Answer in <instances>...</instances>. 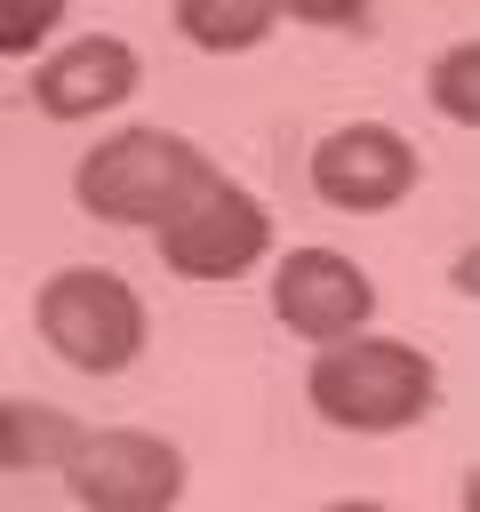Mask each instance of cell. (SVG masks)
<instances>
[{
    "mask_svg": "<svg viewBox=\"0 0 480 512\" xmlns=\"http://www.w3.org/2000/svg\"><path fill=\"white\" fill-rule=\"evenodd\" d=\"M168 24H176V40L200 48V56H248V48H264L288 16H280V0H168Z\"/></svg>",
    "mask_w": 480,
    "mask_h": 512,
    "instance_id": "obj_9",
    "label": "cell"
},
{
    "mask_svg": "<svg viewBox=\"0 0 480 512\" xmlns=\"http://www.w3.org/2000/svg\"><path fill=\"white\" fill-rule=\"evenodd\" d=\"M136 80H144V56H136L120 32H80V40H56V48H40V64H32L24 96H32L48 120L80 128V120H104V112H120V104L136 96Z\"/></svg>",
    "mask_w": 480,
    "mask_h": 512,
    "instance_id": "obj_8",
    "label": "cell"
},
{
    "mask_svg": "<svg viewBox=\"0 0 480 512\" xmlns=\"http://www.w3.org/2000/svg\"><path fill=\"white\" fill-rule=\"evenodd\" d=\"M368 8L376 0H280V16H296L312 32H352V24H368Z\"/></svg>",
    "mask_w": 480,
    "mask_h": 512,
    "instance_id": "obj_13",
    "label": "cell"
},
{
    "mask_svg": "<svg viewBox=\"0 0 480 512\" xmlns=\"http://www.w3.org/2000/svg\"><path fill=\"white\" fill-rule=\"evenodd\" d=\"M208 176H216L208 144H192V136H176V128H112V136H96V144L72 160V200H80V216H96V224L152 232V224L176 216Z\"/></svg>",
    "mask_w": 480,
    "mask_h": 512,
    "instance_id": "obj_2",
    "label": "cell"
},
{
    "mask_svg": "<svg viewBox=\"0 0 480 512\" xmlns=\"http://www.w3.org/2000/svg\"><path fill=\"white\" fill-rule=\"evenodd\" d=\"M416 176H424L416 144L400 128H384V120H336L304 152V184L336 216H392L416 192Z\"/></svg>",
    "mask_w": 480,
    "mask_h": 512,
    "instance_id": "obj_6",
    "label": "cell"
},
{
    "mask_svg": "<svg viewBox=\"0 0 480 512\" xmlns=\"http://www.w3.org/2000/svg\"><path fill=\"white\" fill-rule=\"evenodd\" d=\"M272 320L296 344H336L352 328L376 320V280L344 256V248H272Z\"/></svg>",
    "mask_w": 480,
    "mask_h": 512,
    "instance_id": "obj_7",
    "label": "cell"
},
{
    "mask_svg": "<svg viewBox=\"0 0 480 512\" xmlns=\"http://www.w3.org/2000/svg\"><path fill=\"white\" fill-rule=\"evenodd\" d=\"M56 480L88 512H168L192 488V464L152 424H80V440L56 464Z\"/></svg>",
    "mask_w": 480,
    "mask_h": 512,
    "instance_id": "obj_5",
    "label": "cell"
},
{
    "mask_svg": "<svg viewBox=\"0 0 480 512\" xmlns=\"http://www.w3.org/2000/svg\"><path fill=\"white\" fill-rule=\"evenodd\" d=\"M424 96H432V112H440V120L472 128V120H480V40L440 48V56H432V72H424Z\"/></svg>",
    "mask_w": 480,
    "mask_h": 512,
    "instance_id": "obj_11",
    "label": "cell"
},
{
    "mask_svg": "<svg viewBox=\"0 0 480 512\" xmlns=\"http://www.w3.org/2000/svg\"><path fill=\"white\" fill-rule=\"evenodd\" d=\"M304 400L328 432H360V440H384V432H408L440 408V360L408 336H384V328H352L336 344H312V368H304Z\"/></svg>",
    "mask_w": 480,
    "mask_h": 512,
    "instance_id": "obj_1",
    "label": "cell"
},
{
    "mask_svg": "<svg viewBox=\"0 0 480 512\" xmlns=\"http://www.w3.org/2000/svg\"><path fill=\"white\" fill-rule=\"evenodd\" d=\"M32 328H40V344L72 376H120V368L144 360L152 312H144V296H136L128 272H112V264H64V272L40 280Z\"/></svg>",
    "mask_w": 480,
    "mask_h": 512,
    "instance_id": "obj_3",
    "label": "cell"
},
{
    "mask_svg": "<svg viewBox=\"0 0 480 512\" xmlns=\"http://www.w3.org/2000/svg\"><path fill=\"white\" fill-rule=\"evenodd\" d=\"M72 440H80V416L72 408L0 392V472H56Z\"/></svg>",
    "mask_w": 480,
    "mask_h": 512,
    "instance_id": "obj_10",
    "label": "cell"
},
{
    "mask_svg": "<svg viewBox=\"0 0 480 512\" xmlns=\"http://www.w3.org/2000/svg\"><path fill=\"white\" fill-rule=\"evenodd\" d=\"M64 24V0H0V64H24L56 40Z\"/></svg>",
    "mask_w": 480,
    "mask_h": 512,
    "instance_id": "obj_12",
    "label": "cell"
},
{
    "mask_svg": "<svg viewBox=\"0 0 480 512\" xmlns=\"http://www.w3.org/2000/svg\"><path fill=\"white\" fill-rule=\"evenodd\" d=\"M152 248H160V264H168L176 280L224 288V280H248V272L280 248V224H272V208H264L240 176L216 168L176 216L152 224Z\"/></svg>",
    "mask_w": 480,
    "mask_h": 512,
    "instance_id": "obj_4",
    "label": "cell"
}]
</instances>
